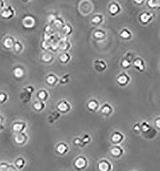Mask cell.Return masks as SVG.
I'll use <instances>...</instances> for the list:
<instances>
[{
	"instance_id": "obj_1",
	"label": "cell",
	"mask_w": 160,
	"mask_h": 171,
	"mask_svg": "<svg viewBox=\"0 0 160 171\" xmlns=\"http://www.w3.org/2000/svg\"><path fill=\"white\" fill-rule=\"evenodd\" d=\"M88 166V160L84 156H79L73 162V167L78 171L85 170Z\"/></svg>"
},
{
	"instance_id": "obj_2",
	"label": "cell",
	"mask_w": 160,
	"mask_h": 171,
	"mask_svg": "<svg viewBox=\"0 0 160 171\" xmlns=\"http://www.w3.org/2000/svg\"><path fill=\"white\" fill-rule=\"evenodd\" d=\"M14 142L17 145L22 146L26 144L28 140V136L25 133H15L14 136Z\"/></svg>"
},
{
	"instance_id": "obj_3",
	"label": "cell",
	"mask_w": 160,
	"mask_h": 171,
	"mask_svg": "<svg viewBox=\"0 0 160 171\" xmlns=\"http://www.w3.org/2000/svg\"><path fill=\"white\" fill-rule=\"evenodd\" d=\"M97 170L98 171H111L112 164L108 160L103 159L97 163Z\"/></svg>"
},
{
	"instance_id": "obj_4",
	"label": "cell",
	"mask_w": 160,
	"mask_h": 171,
	"mask_svg": "<svg viewBox=\"0 0 160 171\" xmlns=\"http://www.w3.org/2000/svg\"><path fill=\"white\" fill-rule=\"evenodd\" d=\"M15 14V11L11 6L5 7L1 11V16L5 19H10Z\"/></svg>"
},
{
	"instance_id": "obj_5",
	"label": "cell",
	"mask_w": 160,
	"mask_h": 171,
	"mask_svg": "<svg viewBox=\"0 0 160 171\" xmlns=\"http://www.w3.org/2000/svg\"><path fill=\"white\" fill-rule=\"evenodd\" d=\"M124 139V135L120 132L115 131L111 134V142L115 145H118L120 144Z\"/></svg>"
},
{
	"instance_id": "obj_6",
	"label": "cell",
	"mask_w": 160,
	"mask_h": 171,
	"mask_svg": "<svg viewBox=\"0 0 160 171\" xmlns=\"http://www.w3.org/2000/svg\"><path fill=\"white\" fill-rule=\"evenodd\" d=\"M56 108L58 112L66 114L70 110V105L67 101L62 100V101L58 103Z\"/></svg>"
},
{
	"instance_id": "obj_7",
	"label": "cell",
	"mask_w": 160,
	"mask_h": 171,
	"mask_svg": "<svg viewBox=\"0 0 160 171\" xmlns=\"http://www.w3.org/2000/svg\"><path fill=\"white\" fill-rule=\"evenodd\" d=\"M69 147L68 145L65 142L58 143L55 147V151L58 155L60 156H63L69 151Z\"/></svg>"
},
{
	"instance_id": "obj_8",
	"label": "cell",
	"mask_w": 160,
	"mask_h": 171,
	"mask_svg": "<svg viewBox=\"0 0 160 171\" xmlns=\"http://www.w3.org/2000/svg\"><path fill=\"white\" fill-rule=\"evenodd\" d=\"M26 127V125L24 122H15L12 126V130L15 133H19L24 132Z\"/></svg>"
},
{
	"instance_id": "obj_9",
	"label": "cell",
	"mask_w": 160,
	"mask_h": 171,
	"mask_svg": "<svg viewBox=\"0 0 160 171\" xmlns=\"http://www.w3.org/2000/svg\"><path fill=\"white\" fill-rule=\"evenodd\" d=\"M110 155L114 158H119L124 155V149L120 145H114L110 149Z\"/></svg>"
},
{
	"instance_id": "obj_10",
	"label": "cell",
	"mask_w": 160,
	"mask_h": 171,
	"mask_svg": "<svg viewBox=\"0 0 160 171\" xmlns=\"http://www.w3.org/2000/svg\"><path fill=\"white\" fill-rule=\"evenodd\" d=\"M23 26L26 28H31L35 25V19L32 15H26L22 20Z\"/></svg>"
},
{
	"instance_id": "obj_11",
	"label": "cell",
	"mask_w": 160,
	"mask_h": 171,
	"mask_svg": "<svg viewBox=\"0 0 160 171\" xmlns=\"http://www.w3.org/2000/svg\"><path fill=\"white\" fill-rule=\"evenodd\" d=\"M0 171H19V170L15 167L14 164L2 161L0 162Z\"/></svg>"
},
{
	"instance_id": "obj_12",
	"label": "cell",
	"mask_w": 160,
	"mask_h": 171,
	"mask_svg": "<svg viewBox=\"0 0 160 171\" xmlns=\"http://www.w3.org/2000/svg\"><path fill=\"white\" fill-rule=\"evenodd\" d=\"M130 81L129 76L126 73H122L118 75L117 78V83L121 86L126 85Z\"/></svg>"
},
{
	"instance_id": "obj_13",
	"label": "cell",
	"mask_w": 160,
	"mask_h": 171,
	"mask_svg": "<svg viewBox=\"0 0 160 171\" xmlns=\"http://www.w3.org/2000/svg\"><path fill=\"white\" fill-rule=\"evenodd\" d=\"M15 42V39L12 37L7 36L3 40V44L6 49L10 50L13 48Z\"/></svg>"
},
{
	"instance_id": "obj_14",
	"label": "cell",
	"mask_w": 160,
	"mask_h": 171,
	"mask_svg": "<svg viewBox=\"0 0 160 171\" xmlns=\"http://www.w3.org/2000/svg\"><path fill=\"white\" fill-rule=\"evenodd\" d=\"M113 112V108L108 103L104 104L100 108V113L106 117L110 116Z\"/></svg>"
},
{
	"instance_id": "obj_15",
	"label": "cell",
	"mask_w": 160,
	"mask_h": 171,
	"mask_svg": "<svg viewBox=\"0 0 160 171\" xmlns=\"http://www.w3.org/2000/svg\"><path fill=\"white\" fill-rule=\"evenodd\" d=\"M133 65L136 69H137L138 70H140V71H143L144 69H145L144 62L140 57H138L134 59L133 62Z\"/></svg>"
},
{
	"instance_id": "obj_16",
	"label": "cell",
	"mask_w": 160,
	"mask_h": 171,
	"mask_svg": "<svg viewBox=\"0 0 160 171\" xmlns=\"http://www.w3.org/2000/svg\"><path fill=\"white\" fill-rule=\"evenodd\" d=\"M94 67L98 72H103L106 69V64L102 60H96L94 62Z\"/></svg>"
},
{
	"instance_id": "obj_17",
	"label": "cell",
	"mask_w": 160,
	"mask_h": 171,
	"mask_svg": "<svg viewBox=\"0 0 160 171\" xmlns=\"http://www.w3.org/2000/svg\"><path fill=\"white\" fill-rule=\"evenodd\" d=\"M87 108L91 111H96L99 107V104L97 100L95 99H92L88 102L87 104Z\"/></svg>"
},
{
	"instance_id": "obj_18",
	"label": "cell",
	"mask_w": 160,
	"mask_h": 171,
	"mask_svg": "<svg viewBox=\"0 0 160 171\" xmlns=\"http://www.w3.org/2000/svg\"><path fill=\"white\" fill-rule=\"evenodd\" d=\"M121 11L119 5L116 2H113L109 6V12L112 15H115Z\"/></svg>"
},
{
	"instance_id": "obj_19",
	"label": "cell",
	"mask_w": 160,
	"mask_h": 171,
	"mask_svg": "<svg viewBox=\"0 0 160 171\" xmlns=\"http://www.w3.org/2000/svg\"><path fill=\"white\" fill-rule=\"evenodd\" d=\"M152 15L153 14H152L151 13L145 12H143L140 14V20L144 24H147V23L151 21V19H152Z\"/></svg>"
},
{
	"instance_id": "obj_20",
	"label": "cell",
	"mask_w": 160,
	"mask_h": 171,
	"mask_svg": "<svg viewBox=\"0 0 160 171\" xmlns=\"http://www.w3.org/2000/svg\"><path fill=\"white\" fill-rule=\"evenodd\" d=\"M14 166L18 170H21L26 166V160L23 157H18L15 159Z\"/></svg>"
},
{
	"instance_id": "obj_21",
	"label": "cell",
	"mask_w": 160,
	"mask_h": 171,
	"mask_svg": "<svg viewBox=\"0 0 160 171\" xmlns=\"http://www.w3.org/2000/svg\"><path fill=\"white\" fill-rule=\"evenodd\" d=\"M46 81L49 85L54 86L57 83L58 78L55 74H54L53 73H51L48 76H47V77L46 78Z\"/></svg>"
},
{
	"instance_id": "obj_22",
	"label": "cell",
	"mask_w": 160,
	"mask_h": 171,
	"mask_svg": "<svg viewBox=\"0 0 160 171\" xmlns=\"http://www.w3.org/2000/svg\"><path fill=\"white\" fill-rule=\"evenodd\" d=\"M13 74L16 78H22L25 75V70L21 66H16L13 69Z\"/></svg>"
},
{
	"instance_id": "obj_23",
	"label": "cell",
	"mask_w": 160,
	"mask_h": 171,
	"mask_svg": "<svg viewBox=\"0 0 160 171\" xmlns=\"http://www.w3.org/2000/svg\"><path fill=\"white\" fill-rule=\"evenodd\" d=\"M20 99L22 100L23 103H26L29 101H30L32 94L26 92L25 90L23 89V91L20 94Z\"/></svg>"
},
{
	"instance_id": "obj_24",
	"label": "cell",
	"mask_w": 160,
	"mask_h": 171,
	"mask_svg": "<svg viewBox=\"0 0 160 171\" xmlns=\"http://www.w3.org/2000/svg\"><path fill=\"white\" fill-rule=\"evenodd\" d=\"M60 117V113L58 112V111H54L49 115L48 117V122L49 124H53L55 121L59 119Z\"/></svg>"
},
{
	"instance_id": "obj_25",
	"label": "cell",
	"mask_w": 160,
	"mask_h": 171,
	"mask_svg": "<svg viewBox=\"0 0 160 171\" xmlns=\"http://www.w3.org/2000/svg\"><path fill=\"white\" fill-rule=\"evenodd\" d=\"M37 96L39 98V101L43 102L46 101L47 97H48V93H47V92L46 90L42 89L39 91Z\"/></svg>"
},
{
	"instance_id": "obj_26",
	"label": "cell",
	"mask_w": 160,
	"mask_h": 171,
	"mask_svg": "<svg viewBox=\"0 0 160 171\" xmlns=\"http://www.w3.org/2000/svg\"><path fill=\"white\" fill-rule=\"evenodd\" d=\"M33 108L37 111H40L45 108V104L43 101H37L33 103Z\"/></svg>"
},
{
	"instance_id": "obj_27",
	"label": "cell",
	"mask_w": 160,
	"mask_h": 171,
	"mask_svg": "<svg viewBox=\"0 0 160 171\" xmlns=\"http://www.w3.org/2000/svg\"><path fill=\"white\" fill-rule=\"evenodd\" d=\"M156 134H157V132L155 130V129H154L152 127L150 130H149L147 132H146L145 133H143L142 135H143V136L145 138L148 139H153L154 137H155L156 135Z\"/></svg>"
},
{
	"instance_id": "obj_28",
	"label": "cell",
	"mask_w": 160,
	"mask_h": 171,
	"mask_svg": "<svg viewBox=\"0 0 160 171\" xmlns=\"http://www.w3.org/2000/svg\"><path fill=\"white\" fill-rule=\"evenodd\" d=\"M140 128H141V133L143 134L150 130L152 127L149 125V123L144 121L143 122H141V124L140 125Z\"/></svg>"
},
{
	"instance_id": "obj_29",
	"label": "cell",
	"mask_w": 160,
	"mask_h": 171,
	"mask_svg": "<svg viewBox=\"0 0 160 171\" xmlns=\"http://www.w3.org/2000/svg\"><path fill=\"white\" fill-rule=\"evenodd\" d=\"M121 37L124 39H129L131 37V33L130 32L128 29L124 28L123 29L122 32L120 33Z\"/></svg>"
},
{
	"instance_id": "obj_30",
	"label": "cell",
	"mask_w": 160,
	"mask_h": 171,
	"mask_svg": "<svg viewBox=\"0 0 160 171\" xmlns=\"http://www.w3.org/2000/svg\"><path fill=\"white\" fill-rule=\"evenodd\" d=\"M91 21L94 25H99L103 21V16L101 15H95L92 18Z\"/></svg>"
},
{
	"instance_id": "obj_31",
	"label": "cell",
	"mask_w": 160,
	"mask_h": 171,
	"mask_svg": "<svg viewBox=\"0 0 160 171\" xmlns=\"http://www.w3.org/2000/svg\"><path fill=\"white\" fill-rule=\"evenodd\" d=\"M59 59L62 63H67L70 59V56L67 53H62L61 55H60Z\"/></svg>"
},
{
	"instance_id": "obj_32",
	"label": "cell",
	"mask_w": 160,
	"mask_h": 171,
	"mask_svg": "<svg viewBox=\"0 0 160 171\" xmlns=\"http://www.w3.org/2000/svg\"><path fill=\"white\" fill-rule=\"evenodd\" d=\"M13 48L15 50V51L19 53V52H21L22 50L23 46H22V44H21L20 41H15Z\"/></svg>"
},
{
	"instance_id": "obj_33",
	"label": "cell",
	"mask_w": 160,
	"mask_h": 171,
	"mask_svg": "<svg viewBox=\"0 0 160 171\" xmlns=\"http://www.w3.org/2000/svg\"><path fill=\"white\" fill-rule=\"evenodd\" d=\"M43 60L45 62H51L53 60V55L49 53H46L42 56Z\"/></svg>"
},
{
	"instance_id": "obj_34",
	"label": "cell",
	"mask_w": 160,
	"mask_h": 171,
	"mask_svg": "<svg viewBox=\"0 0 160 171\" xmlns=\"http://www.w3.org/2000/svg\"><path fill=\"white\" fill-rule=\"evenodd\" d=\"M81 139L82 140V142H83V144L85 145L91 142V138H90V137L88 134L83 135L82 137H81Z\"/></svg>"
},
{
	"instance_id": "obj_35",
	"label": "cell",
	"mask_w": 160,
	"mask_h": 171,
	"mask_svg": "<svg viewBox=\"0 0 160 171\" xmlns=\"http://www.w3.org/2000/svg\"><path fill=\"white\" fill-rule=\"evenodd\" d=\"M73 144L76 146H78L80 147H83L85 146V145L82 142V140L80 137H76L73 140Z\"/></svg>"
},
{
	"instance_id": "obj_36",
	"label": "cell",
	"mask_w": 160,
	"mask_h": 171,
	"mask_svg": "<svg viewBox=\"0 0 160 171\" xmlns=\"http://www.w3.org/2000/svg\"><path fill=\"white\" fill-rule=\"evenodd\" d=\"M94 37L97 39H101L105 37V33L103 30H97L94 32Z\"/></svg>"
},
{
	"instance_id": "obj_37",
	"label": "cell",
	"mask_w": 160,
	"mask_h": 171,
	"mask_svg": "<svg viewBox=\"0 0 160 171\" xmlns=\"http://www.w3.org/2000/svg\"><path fill=\"white\" fill-rule=\"evenodd\" d=\"M8 96L5 92H0V103H4L7 101Z\"/></svg>"
},
{
	"instance_id": "obj_38",
	"label": "cell",
	"mask_w": 160,
	"mask_h": 171,
	"mask_svg": "<svg viewBox=\"0 0 160 171\" xmlns=\"http://www.w3.org/2000/svg\"><path fill=\"white\" fill-rule=\"evenodd\" d=\"M131 62H130L129 61H128L127 59H126L125 58H124L122 61V63H121V65H122V66L124 67V68H129V66H131Z\"/></svg>"
},
{
	"instance_id": "obj_39",
	"label": "cell",
	"mask_w": 160,
	"mask_h": 171,
	"mask_svg": "<svg viewBox=\"0 0 160 171\" xmlns=\"http://www.w3.org/2000/svg\"><path fill=\"white\" fill-rule=\"evenodd\" d=\"M70 80V75L69 74H66L62 76V78L60 80V83L62 84H67Z\"/></svg>"
},
{
	"instance_id": "obj_40",
	"label": "cell",
	"mask_w": 160,
	"mask_h": 171,
	"mask_svg": "<svg viewBox=\"0 0 160 171\" xmlns=\"http://www.w3.org/2000/svg\"><path fill=\"white\" fill-rule=\"evenodd\" d=\"M133 131L135 133L139 134L140 133H141V128H140V124L137 123L135 124V125L133 126Z\"/></svg>"
},
{
	"instance_id": "obj_41",
	"label": "cell",
	"mask_w": 160,
	"mask_h": 171,
	"mask_svg": "<svg viewBox=\"0 0 160 171\" xmlns=\"http://www.w3.org/2000/svg\"><path fill=\"white\" fill-rule=\"evenodd\" d=\"M148 3V5H149V7H151V8H155L156 7H158V2H156V1H152V0H151V1H149L147 2Z\"/></svg>"
},
{
	"instance_id": "obj_42",
	"label": "cell",
	"mask_w": 160,
	"mask_h": 171,
	"mask_svg": "<svg viewBox=\"0 0 160 171\" xmlns=\"http://www.w3.org/2000/svg\"><path fill=\"white\" fill-rule=\"evenodd\" d=\"M24 90H25L26 92H28L29 94H32L34 91V88L32 86H28L26 88H23Z\"/></svg>"
},
{
	"instance_id": "obj_43",
	"label": "cell",
	"mask_w": 160,
	"mask_h": 171,
	"mask_svg": "<svg viewBox=\"0 0 160 171\" xmlns=\"http://www.w3.org/2000/svg\"><path fill=\"white\" fill-rule=\"evenodd\" d=\"M63 31L64 30H66V33H67V34H69L70 32H71V28L69 26V25H65L63 27Z\"/></svg>"
},
{
	"instance_id": "obj_44",
	"label": "cell",
	"mask_w": 160,
	"mask_h": 171,
	"mask_svg": "<svg viewBox=\"0 0 160 171\" xmlns=\"http://www.w3.org/2000/svg\"><path fill=\"white\" fill-rule=\"evenodd\" d=\"M5 7V2L0 0V10H2Z\"/></svg>"
},
{
	"instance_id": "obj_45",
	"label": "cell",
	"mask_w": 160,
	"mask_h": 171,
	"mask_svg": "<svg viewBox=\"0 0 160 171\" xmlns=\"http://www.w3.org/2000/svg\"><path fill=\"white\" fill-rule=\"evenodd\" d=\"M155 124H156V128H158V129H159V119L158 120V119L156 120V121H155Z\"/></svg>"
},
{
	"instance_id": "obj_46",
	"label": "cell",
	"mask_w": 160,
	"mask_h": 171,
	"mask_svg": "<svg viewBox=\"0 0 160 171\" xmlns=\"http://www.w3.org/2000/svg\"><path fill=\"white\" fill-rule=\"evenodd\" d=\"M3 128V125H0V132H1V131L2 130Z\"/></svg>"
},
{
	"instance_id": "obj_47",
	"label": "cell",
	"mask_w": 160,
	"mask_h": 171,
	"mask_svg": "<svg viewBox=\"0 0 160 171\" xmlns=\"http://www.w3.org/2000/svg\"></svg>"
}]
</instances>
